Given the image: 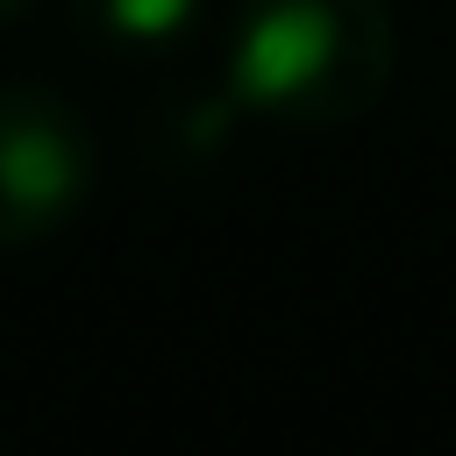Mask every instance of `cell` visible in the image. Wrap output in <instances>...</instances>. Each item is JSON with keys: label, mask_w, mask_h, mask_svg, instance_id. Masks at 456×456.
<instances>
[{"label": "cell", "mask_w": 456, "mask_h": 456, "mask_svg": "<svg viewBox=\"0 0 456 456\" xmlns=\"http://www.w3.org/2000/svg\"><path fill=\"white\" fill-rule=\"evenodd\" d=\"M399 28L385 0H249L228 43V93L249 114L335 128L385 100Z\"/></svg>", "instance_id": "obj_1"}, {"label": "cell", "mask_w": 456, "mask_h": 456, "mask_svg": "<svg viewBox=\"0 0 456 456\" xmlns=\"http://www.w3.org/2000/svg\"><path fill=\"white\" fill-rule=\"evenodd\" d=\"M100 171L86 114L50 86H0V249H28L86 207Z\"/></svg>", "instance_id": "obj_2"}, {"label": "cell", "mask_w": 456, "mask_h": 456, "mask_svg": "<svg viewBox=\"0 0 456 456\" xmlns=\"http://www.w3.org/2000/svg\"><path fill=\"white\" fill-rule=\"evenodd\" d=\"M64 7L107 50H157L192 21V0H64Z\"/></svg>", "instance_id": "obj_3"}, {"label": "cell", "mask_w": 456, "mask_h": 456, "mask_svg": "<svg viewBox=\"0 0 456 456\" xmlns=\"http://www.w3.org/2000/svg\"><path fill=\"white\" fill-rule=\"evenodd\" d=\"M21 7H28V0H0V21H14V14H21Z\"/></svg>", "instance_id": "obj_4"}]
</instances>
